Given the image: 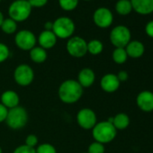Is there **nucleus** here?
Instances as JSON below:
<instances>
[{
    "instance_id": "nucleus-1",
    "label": "nucleus",
    "mask_w": 153,
    "mask_h": 153,
    "mask_svg": "<svg viewBox=\"0 0 153 153\" xmlns=\"http://www.w3.org/2000/svg\"><path fill=\"white\" fill-rule=\"evenodd\" d=\"M84 88L75 79L63 81L58 90V96L64 104L71 105L78 102L83 96Z\"/></svg>"
},
{
    "instance_id": "nucleus-2",
    "label": "nucleus",
    "mask_w": 153,
    "mask_h": 153,
    "mask_svg": "<svg viewBox=\"0 0 153 153\" xmlns=\"http://www.w3.org/2000/svg\"><path fill=\"white\" fill-rule=\"evenodd\" d=\"M117 135V130L114 126L107 121L97 123L92 129V136L95 141L102 144H106L113 141Z\"/></svg>"
},
{
    "instance_id": "nucleus-3",
    "label": "nucleus",
    "mask_w": 153,
    "mask_h": 153,
    "mask_svg": "<svg viewBox=\"0 0 153 153\" xmlns=\"http://www.w3.org/2000/svg\"><path fill=\"white\" fill-rule=\"evenodd\" d=\"M28 113L26 109L23 106H16L8 110L6 123L7 126L12 130H21L28 123Z\"/></svg>"
},
{
    "instance_id": "nucleus-4",
    "label": "nucleus",
    "mask_w": 153,
    "mask_h": 153,
    "mask_svg": "<svg viewBox=\"0 0 153 153\" xmlns=\"http://www.w3.org/2000/svg\"><path fill=\"white\" fill-rule=\"evenodd\" d=\"M32 9L27 0H15L8 7L9 18L16 23L26 21L31 16Z\"/></svg>"
},
{
    "instance_id": "nucleus-5",
    "label": "nucleus",
    "mask_w": 153,
    "mask_h": 153,
    "mask_svg": "<svg viewBox=\"0 0 153 153\" xmlns=\"http://www.w3.org/2000/svg\"><path fill=\"white\" fill-rule=\"evenodd\" d=\"M75 23L68 16L58 17L53 22L52 32L59 39H69L75 33Z\"/></svg>"
},
{
    "instance_id": "nucleus-6",
    "label": "nucleus",
    "mask_w": 153,
    "mask_h": 153,
    "mask_svg": "<svg viewBox=\"0 0 153 153\" xmlns=\"http://www.w3.org/2000/svg\"><path fill=\"white\" fill-rule=\"evenodd\" d=\"M111 43L115 48H125L131 42V31L125 25H117L114 27L109 35Z\"/></svg>"
},
{
    "instance_id": "nucleus-7",
    "label": "nucleus",
    "mask_w": 153,
    "mask_h": 153,
    "mask_svg": "<svg viewBox=\"0 0 153 153\" xmlns=\"http://www.w3.org/2000/svg\"><path fill=\"white\" fill-rule=\"evenodd\" d=\"M66 49L70 56L82 58L88 53V42L80 36H72L68 40Z\"/></svg>"
},
{
    "instance_id": "nucleus-8",
    "label": "nucleus",
    "mask_w": 153,
    "mask_h": 153,
    "mask_svg": "<svg viewBox=\"0 0 153 153\" xmlns=\"http://www.w3.org/2000/svg\"><path fill=\"white\" fill-rule=\"evenodd\" d=\"M14 79L16 83L21 87L31 85L34 79L33 69L28 64L18 65L14 71Z\"/></svg>"
},
{
    "instance_id": "nucleus-9",
    "label": "nucleus",
    "mask_w": 153,
    "mask_h": 153,
    "mask_svg": "<svg viewBox=\"0 0 153 153\" xmlns=\"http://www.w3.org/2000/svg\"><path fill=\"white\" fill-rule=\"evenodd\" d=\"M15 42L20 50L30 51L36 46L37 39L33 32L29 30H21L16 33L15 36Z\"/></svg>"
},
{
    "instance_id": "nucleus-10",
    "label": "nucleus",
    "mask_w": 153,
    "mask_h": 153,
    "mask_svg": "<svg viewBox=\"0 0 153 153\" xmlns=\"http://www.w3.org/2000/svg\"><path fill=\"white\" fill-rule=\"evenodd\" d=\"M76 123L84 130H92L97 123V114L90 108H83L76 114Z\"/></svg>"
},
{
    "instance_id": "nucleus-11",
    "label": "nucleus",
    "mask_w": 153,
    "mask_h": 153,
    "mask_svg": "<svg viewBox=\"0 0 153 153\" xmlns=\"http://www.w3.org/2000/svg\"><path fill=\"white\" fill-rule=\"evenodd\" d=\"M93 21L97 27L105 29L112 25L114 16L110 9L106 7H99L93 14Z\"/></svg>"
},
{
    "instance_id": "nucleus-12",
    "label": "nucleus",
    "mask_w": 153,
    "mask_h": 153,
    "mask_svg": "<svg viewBox=\"0 0 153 153\" xmlns=\"http://www.w3.org/2000/svg\"><path fill=\"white\" fill-rule=\"evenodd\" d=\"M137 106L145 113L153 111V92L143 90L137 95L136 97Z\"/></svg>"
},
{
    "instance_id": "nucleus-13",
    "label": "nucleus",
    "mask_w": 153,
    "mask_h": 153,
    "mask_svg": "<svg viewBox=\"0 0 153 153\" xmlns=\"http://www.w3.org/2000/svg\"><path fill=\"white\" fill-rule=\"evenodd\" d=\"M121 82L117 79V76L113 73H108L103 76L100 80L101 88L106 93H114L120 88Z\"/></svg>"
},
{
    "instance_id": "nucleus-14",
    "label": "nucleus",
    "mask_w": 153,
    "mask_h": 153,
    "mask_svg": "<svg viewBox=\"0 0 153 153\" xmlns=\"http://www.w3.org/2000/svg\"><path fill=\"white\" fill-rule=\"evenodd\" d=\"M96 80V74L93 69L89 68H82L78 74V81L83 88H90Z\"/></svg>"
},
{
    "instance_id": "nucleus-15",
    "label": "nucleus",
    "mask_w": 153,
    "mask_h": 153,
    "mask_svg": "<svg viewBox=\"0 0 153 153\" xmlns=\"http://www.w3.org/2000/svg\"><path fill=\"white\" fill-rule=\"evenodd\" d=\"M132 10L141 16L153 13V0H130Z\"/></svg>"
},
{
    "instance_id": "nucleus-16",
    "label": "nucleus",
    "mask_w": 153,
    "mask_h": 153,
    "mask_svg": "<svg viewBox=\"0 0 153 153\" xmlns=\"http://www.w3.org/2000/svg\"><path fill=\"white\" fill-rule=\"evenodd\" d=\"M57 39L58 38L52 31L43 30L38 37V43L39 46L43 48L44 50H49L56 45Z\"/></svg>"
},
{
    "instance_id": "nucleus-17",
    "label": "nucleus",
    "mask_w": 153,
    "mask_h": 153,
    "mask_svg": "<svg viewBox=\"0 0 153 153\" xmlns=\"http://www.w3.org/2000/svg\"><path fill=\"white\" fill-rule=\"evenodd\" d=\"M0 100H1L0 103L8 110L18 106L20 103V97L18 94L14 90H7L3 92L1 97H0Z\"/></svg>"
},
{
    "instance_id": "nucleus-18",
    "label": "nucleus",
    "mask_w": 153,
    "mask_h": 153,
    "mask_svg": "<svg viewBox=\"0 0 153 153\" xmlns=\"http://www.w3.org/2000/svg\"><path fill=\"white\" fill-rule=\"evenodd\" d=\"M124 49L126 51V53H127L128 57L132 58V59H139L145 52L144 44L141 42L137 41V40L131 41L126 45V47Z\"/></svg>"
},
{
    "instance_id": "nucleus-19",
    "label": "nucleus",
    "mask_w": 153,
    "mask_h": 153,
    "mask_svg": "<svg viewBox=\"0 0 153 153\" xmlns=\"http://www.w3.org/2000/svg\"><path fill=\"white\" fill-rule=\"evenodd\" d=\"M47 57L46 50L40 46H35L30 51V58L34 63H43L47 59Z\"/></svg>"
},
{
    "instance_id": "nucleus-20",
    "label": "nucleus",
    "mask_w": 153,
    "mask_h": 153,
    "mask_svg": "<svg viewBox=\"0 0 153 153\" xmlns=\"http://www.w3.org/2000/svg\"><path fill=\"white\" fill-rule=\"evenodd\" d=\"M114 121H113V125L116 130H124L130 125V117L128 114L124 113H119L116 115L113 116Z\"/></svg>"
},
{
    "instance_id": "nucleus-21",
    "label": "nucleus",
    "mask_w": 153,
    "mask_h": 153,
    "mask_svg": "<svg viewBox=\"0 0 153 153\" xmlns=\"http://www.w3.org/2000/svg\"><path fill=\"white\" fill-rule=\"evenodd\" d=\"M115 11L121 16H127L132 11L130 0H118L115 4Z\"/></svg>"
},
{
    "instance_id": "nucleus-22",
    "label": "nucleus",
    "mask_w": 153,
    "mask_h": 153,
    "mask_svg": "<svg viewBox=\"0 0 153 153\" xmlns=\"http://www.w3.org/2000/svg\"><path fill=\"white\" fill-rule=\"evenodd\" d=\"M104 50V44L97 39L91 40L88 42V52L91 55H98Z\"/></svg>"
},
{
    "instance_id": "nucleus-23",
    "label": "nucleus",
    "mask_w": 153,
    "mask_h": 153,
    "mask_svg": "<svg viewBox=\"0 0 153 153\" xmlns=\"http://www.w3.org/2000/svg\"><path fill=\"white\" fill-rule=\"evenodd\" d=\"M112 58H113V60L116 64L121 65L126 62L128 59V55L124 48H115L113 51Z\"/></svg>"
},
{
    "instance_id": "nucleus-24",
    "label": "nucleus",
    "mask_w": 153,
    "mask_h": 153,
    "mask_svg": "<svg viewBox=\"0 0 153 153\" xmlns=\"http://www.w3.org/2000/svg\"><path fill=\"white\" fill-rule=\"evenodd\" d=\"M0 28L7 34H13L17 30V23L11 18H5Z\"/></svg>"
},
{
    "instance_id": "nucleus-25",
    "label": "nucleus",
    "mask_w": 153,
    "mask_h": 153,
    "mask_svg": "<svg viewBox=\"0 0 153 153\" xmlns=\"http://www.w3.org/2000/svg\"><path fill=\"white\" fill-rule=\"evenodd\" d=\"M79 0H59V5L64 11H73L76 8Z\"/></svg>"
},
{
    "instance_id": "nucleus-26",
    "label": "nucleus",
    "mask_w": 153,
    "mask_h": 153,
    "mask_svg": "<svg viewBox=\"0 0 153 153\" xmlns=\"http://www.w3.org/2000/svg\"><path fill=\"white\" fill-rule=\"evenodd\" d=\"M36 153H57L56 148L51 143H42L35 148Z\"/></svg>"
},
{
    "instance_id": "nucleus-27",
    "label": "nucleus",
    "mask_w": 153,
    "mask_h": 153,
    "mask_svg": "<svg viewBox=\"0 0 153 153\" xmlns=\"http://www.w3.org/2000/svg\"><path fill=\"white\" fill-rule=\"evenodd\" d=\"M105 145L97 141L92 142L88 149V153H105Z\"/></svg>"
},
{
    "instance_id": "nucleus-28",
    "label": "nucleus",
    "mask_w": 153,
    "mask_h": 153,
    "mask_svg": "<svg viewBox=\"0 0 153 153\" xmlns=\"http://www.w3.org/2000/svg\"><path fill=\"white\" fill-rule=\"evenodd\" d=\"M10 56L9 48L3 42H0V63L5 62Z\"/></svg>"
},
{
    "instance_id": "nucleus-29",
    "label": "nucleus",
    "mask_w": 153,
    "mask_h": 153,
    "mask_svg": "<svg viewBox=\"0 0 153 153\" xmlns=\"http://www.w3.org/2000/svg\"><path fill=\"white\" fill-rule=\"evenodd\" d=\"M38 144V137L35 134H29L25 139V145L31 148H36Z\"/></svg>"
},
{
    "instance_id": "nucleus-30",
    "label": "nucleus",
    "mask_w": 153,
    "mask_h": 153,
    "mask_svg": "<svg viewBox=\"0 0 153 153\" xmlns=\"http://www.w3.org/2000/svg\"><path fill=\"white\" fill-rule=\"evenodd\" d=\"M13 153H36V151H35L34 148H31V147H28L25 144H24V145H20L17 148H16V149L13 151Z\"/></svg>"
},
{
    "instance_id": "nucleus-31",
    "label": "nucleus",
    "mask_w": 153,
    "mask_h": 153,
    "mask_svg": "<svg viewBox=\"0 0 153 153\" xmlns=\"http://www.w3.org/2000/svg\"><path fill=\"white\" fill-rule=\"evenodd\" d=\"M27 1L29 2L32 8H41L45 7L48 3V0H27Z\"/></svg>"
},
{
    "instance_id": "nucleus-32",
    "label": "nucleus",
    "mask_w": 153,
    "mask_h": 153,
    "mask_svg": "<svg viewBox=\"0 0 153 153\" xmlns=\"http://www.w3.org/2000/svg\"><path fill=\"white\" fill-rule=\"evenodd\" d=\"M7 113H8V109L0 103V123L3 122H6Z\"/></svg>"
},
{
    "instance_id": "nucleus-33",
    "label": "nucleus",
    "mask_w": 153,
    "mask_h": 153,
    "mask_svg": "<svg viewBox=\"0 0 153 153\" xmlns=\"http://www.w3.org/2000/svg\"><path fill=\"white\" fill-rule=\"evenodd\" d=\"M117 79H119V81L122 83V82H125L128 80L129 79V75H128V72L125 71V70H120L117 74Z\"/></svg>"
},
{
    "instance_id": "nucleus-34",
    "label": "nucleus",
    "mask_w": 153,
    "mask_h": 153,
    "mask_svg": "<svg viewBox=\"0 0 153 153\" xmlns=\"http://www.w3.org/2000/svg\"><path fill=\"white\" fill-rule=\"evenodd\" d=\"M145 33L149 37L153 38V20L147 23L145 26Z\"/></svg>"
},
{
    "instance_id": "nucleus-35",
    "label": "nucleus",
    "mask_w": 153,
    "mask_h": 153,
    "mask_svg": "<svg viewBox=\"0 0 153 153\" xmlns=\"http://www.w3.org/2000/svg\"><path fill=\"white\" fill-rule=\"evenodd\" d=\"M52 27H53V22L48 21L44 24V30L46 31H52Z\"/></svg>"
},
{
    "instance_id": "nucleus-36",
    "label": "nucleus",
    "mask_w": 153,
    "mask_h": 153,
    "mask_svg": "<svg viewBox=\"0 0 153 153\" xmlns=\"http://www.w3.org/2000/svg\"><path fill=\"white\" fill-rule=\"evenodd\" d=\"M4 19H5L4 15L2 14V12H1V11H0V27H1V25H2V23H3Z\"/></svg>"
},
{
    "instance_id": "nucleus-37",
    "label": "nucleus",
    "mask_w": 153,
    "mask_h": 153,
    "mask_svg": "<svg viewBox=\"0 0 153 153\" xmlns=\"http://www.w3.org/2000/svg\"><path fill=\"white\" fill-rule=\"evenodd\" d=\"M0 153H3V151H2V149H1V147H0Z\"/></svg>"
},
{
    "instance_id": "nucleus-38",
    "label": "nucleus",
    "mask_w": 153,
    "mask_h": 153,
    "mask_svg": "<svg viewBox=\"0 0 153 153\" xmlns=\"http://www.w3.org/2000/svg\"><path fill=\"white\" fill-rule=\"evenodd\" d=\"M83 1H92V0H83Z\"/></svg>"
},
{
    "instance_id": "nucleus-39",
    "label": "nucleus",
    "mask_w": 153,
    "mask_h": 153,
    "mask_svg": "<svg viewBox=\"0 0 153 153\" xmlns=\"http://www.w3.org/2000/svg\"><path fill=\"white\" fill-rule=\"evenodd\" d=\"M81 153H88V152H81Z\"/></svg>"
},
{
    "instance_id": "nucleus-40",
    "label": "nucleus",
    "mask_w": 153,
    "mask_h": 153,
    "mask_svg": "<svg viewBox=\"0 0 153 153\" xmlns=\"http://www.w3.org/2000/svg\"><path fill=\"white\" fill-rule=\"evenodd\" d=\"M0 2H1V0H0Z\"/></svg>"
}]
</instances>
